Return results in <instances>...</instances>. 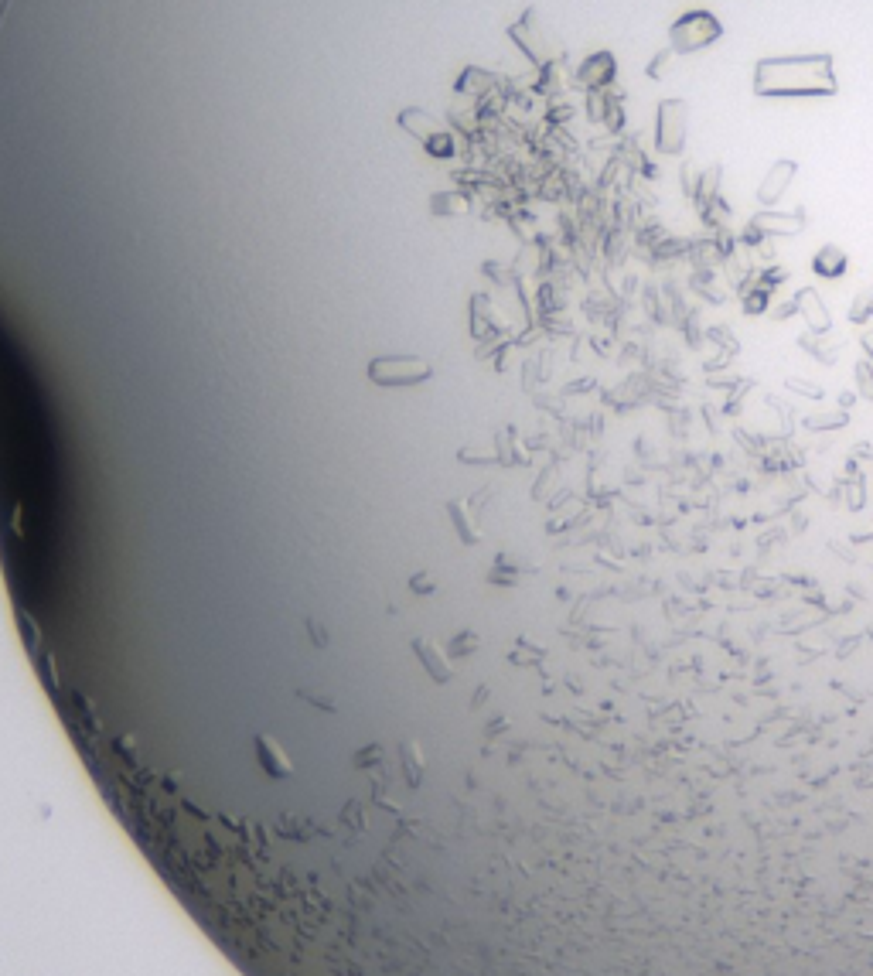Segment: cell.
Returning <instances> with one entry per match:
<instances>
[{"instance_id": "6da1fadb", "label": "cell", "mask_w": 873, "mask_h": 976, "mask_svg": "<svg viewBox=\"0 0 873 976\" xmlns=\"http://www.w3.org/2000/svg\"><path fill=\"white\" fill-rule=\"evenodd\" d=\"M758 96H833L836 72L829 55H785L761 59L754 69Z\"/></svg>"}, {"instance_id": "7a4b0ae2", "label": "cell", "mask_w": 873, "mask_h": 976, "mask_svg": "<svg viewBox=\"0 0 873 976\" xmlns=\"http://www.w3.org/2000/svg\"><path fill=\"white\" fill-rule=\"evenodd\" d=\"M723 35V24L713 18L710 11H689L683 14L679 21H672V28H669V45H672V52H700V48L706 45H713V41H720Z\"/></svg>"}, {"instance_id": "3957f363", "label": "cell", "mask_w": 873, "mask_h": 976, "mask_svg": "<svg viewBox=\"0 0 873 976\" xmlns=\"http://www.w3.org/2000/svg\"><path fill=\"white\" fill-rule=\"evenodd\" d=\"M430 376V366L410 355H386L369 366V379L379 386H417Z\"/></svg>"}, {"instance_id": "277c9868", "label": "cell", "mask_w": 873, "mask_h": 976, "mask_svg": "<svg viewBox=\"0 0 873 976\" xmlns=\"http://www.w3.org/2000/svg\"><path fill=\"white\" fill-rule=\"evenodd\" d=\"M686 103L679 99H665L659 106V147L662 151H679L686 137Z\"/></svg>"}, {"instance_id": "5b68a950", "label": "cell", "mask_w": 873, "mask_h": 976, "mask_svg": "<svg viewBox=\"0 0 873 976\" xmlns=\"http://www.w3.org/2000/svg\"><path fill=\"white\" fill-rule=\"evenodd\" d=\"M413 652H417L420 666L430 673V680H437V683L451 680V659H447L430 639H413Z\"/></svg>"}, {"instance_id": "8992f818", "label": "cell", "mask_w": 873, "mask_h": 976, "mask_svg": "<svg viewBox=\"0 0 873 976\" xmlns=\"http://www.w3.org/2000/svg\"><path fill=\"white\" fill-rule=\"evenodd\" d=\"M792 175H795V164L792 161H781V164H775V168H771V175H768V181H764V185H761V202H775V198L781 195V192H785V185H788V181H792Z\"/></svg>"}, {"instance_id": "52a82bcc", "label": "cell", "mask_w": 873, "mask_h": 976, "mask_svg": "<svg viewBox=\"0 0 873 976\" xmlns=\"http://www.w3.org/2000/svg\"><path fill=\"white\" fill-rule=\"evenodd\" d=\"M580 79L587 82V86H601V82H611L614 79V59L608 52L594 55V59H587V69L580 72Z\"/></svg>"}, {"instance_id": "ba28073f", "label": "cell", "mask_w": 873, "mask_h": 976, "mask_svg": "<svg viewBox=\"0 0 873 976\" xmlns=\"http://www.w3.org/2000/svg\"><path fill=\"white\" fill-rule=\"evenodd\" d=\"M812 267H816V274H822V277H839L846 270V253L836 250V246H826V250L816 253Z\"/></svg>"}, {"instance_id": "9c48e42d", "label": "cell", "mask_w": 873, "mask_h": 976, "mask_svg": "<svg viewBox=\"0 0 873 976\" xmlns=\"http://www.w3.org/2000/svg\"><path fill=\"white\" fill-rule=\"evenodd\" d=\"M672 55H676V52H672V48H669V52H662L659 59H652V65H648V76H662V72H665V62H669Z\"/></svg>"}]
</instances>
